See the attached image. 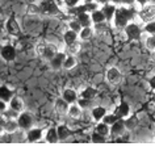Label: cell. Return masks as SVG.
I'll return each mask as SVG.
<instances>
[{
    "instance_id": "1",
    "label": "cell",
    "mask_w": 155,
    "mask_h": 159,
    "mask_svg": "<svg viewBox=\"0 0 155 159\" xmlns=\"http://www.w3.org/2000/svg\"><path fill=\"white\" fill-rule=\"evenodd\" d=\"M134 13L135 11L133 8H126V7L117 8L116 15H114V19H113L114 26L118 28V29H125L129 22H131V20L134 19Z\"/></svg>"
},
{
    "instance_id": "2",
    "label": "cell",
    "mask_w": 155,
    "mask_h": 159,
    "mask_svg": "<svg viewBox=\"0 0 155 159\" xmlns=\"http://www.w3.org/2000/svg\"><path fill=\"white\" fill-rule=\"evenodd\" d=\"M34 50H36V54L38 57H41V58H43L45 61L50 62L51 59L55 57V54L58 53V49H57V45L53 43V42H38L36 45V48H34Z\"/></svg>"
},
{
    "instance_id": "3",
    "label": "cell",
    "mask_w": 155,
    "mask_h": 159,
    "mask_svg": "<svg viewBox=\"0 0 155 159\" xmlns=\"http://www.w3.org/2000/svg\"><path fill=\"white\" fill-rule=\"evenodd\" d=\"M39 15L53 17V16L61 15V9L54 0H42L39 3Z\"/></svg>"
},
{
    "instance_id": "4",
    "label": "cell",
    "mask_w": 155,
    "mask_h": 159,
    "mask_svg": "<svg viewBox=\"0 0 155 159\" xmlns=\"http://www.w3.org/2000/svg\"><path fill=\"white\" fill-rule=\"evenodd\" d=\"M139 19L143 22H150L155 20V5L150 4V5H143L142 9L138 12Z\"/></svg>"
},
{
    "instance_id": "5",
    "label": "cell",
    "mask_w": 155,
    "mask_h": 159,
    "mask_svg": "<svg viewBox=\"0 0 155 159\" xmlns=\"http://www.w3.org/2000/svg\"><path fill=\"white\" fill-rule=\"evenodd\" d=\"M105 78H107V82L112 86H116L121 82L122 79V72L120 71L117 67H109L107 70V74H105Z\"/></svg>"
},
{
    "instance_id": "6",
    "label": "cell",
    "mask_w": 155,
    "mask_h": 159,
    "mask_svg": "<svg viewBox=\"0 0 155 159\" xmlns=\"http://www.w3.org/2000/svg\"><path fill=\"white\" fill-rule=\"evenodd\" d=\"M17 122H19V125H20V129H22V130H29V129L33 128L34 120H33V116L30 115V113L21 112L19 118H17Z\"/></svg>"
},
{
    "instance_id": "7",
    "label": "cell",
    "mask_w": 155,
    "mask_h": 159,
    "mask_svg": "<svg viewBox=\"0 0 155 159\" xmlns=\"http://www.w3.org/2000/svg\"><path fill=\"white\" fill-rule=\"evenodd\" d=\"M125 34L128 36V38L131 39V41H138L141 38V28L131 21L128 24V26L125 28Z\"/></svg>"
},
{
    "instance_id": "8",
    "label": "cell",
    "mask_w": 155,
    "mask_h": 159,
    "mask_svg": "<svg viewBox=\"0 0 155 159\" xmlns=\"http://www.w3.org/2000/svg\"><path fill=\"white\" fill-rule=\"evenodd\" d=\"M17 55V52H16V48L12 46L11 43H5L2 46V58L5 61V62H12L15 61Z\"/></svg>"
},
{
    "instance_id": "9",
    "label": "cell",
    "mask_w": 155,
    "mask_h": 159,
    "mask_svg": "<svg viewBox=\"0 0 155 159\" xmlns=\"http://www.w3.org/2000/svg\"><path fill=\"white\" fill-rule=\"evenodd\" d=\"M66 57H67V54H66V53H59V52H58V53L55 54L54 58L49 62L50 69L53 70V71H58V70L63 69V63H65Z\"/></svg>"
},
{
    "instance_id": "10",
    "label": "cell",
    "mask_w": 155,
    "mask_h": 159,
    "mask_svg": "<svg viewBox=\"0 0 155 159\" xmlns=\"http://www.w3.org/2000/svg\"><path fill=\"white\" fill-rule=\"evenodd\" d=\"M68 109H70V104H68L63 98L55 100V103H54V111H55L57 115H67Z\"/></svg>"
},
{
    "instance_id": "11",
    "label": "cell",
    "mask_w": 155,
    "mask_h": 159,
    "mask_svg": "<svg viewBox=\"0 0 155 159\" xmlns=\"http://www.w3.org/2000/svg\"><path fill=\"white\" fill-rule=\"evenodd\" d=\"M111 132L113 135H122L126 132V126H125V118H118V120L114 122L112 126H111Z\"/></svg>"
},
{
    "instance_id": "12",
    "label": "cell",
    "mask_w": 155,
    "mask_h": 159,
    "mask_svg": "<svg viewBox=\"0 0 155 159\" xmlns=\"http://www.w3.org/2000/svg\"><path fill=\"white\" fill-rule=\"evenodd\" d=\"M42 137H43V132L39 128H32L26 130V139L29 142H38Z\"/></svg>"
},
{
    "instance_id": "13",
    "label": "cell",
    "mask_w": 155,
    "mask_h": 159,
    "mask_svg": "<svg viewBox=\"0 0 155 159\" xmlns=\"http://www.w3.org/2000/svg\"><path fill=\"white\" fill-rule=\"evenodd\" d=\"M5 25H7V30H8L9 34H12V36L20 34V25H19V22H17L15 16H11Z\"/></svg>"
},
{
    "instance_id": "14",
    "label": "cell",
    "mask_w": 155,
    "mask_h": 159,
    "mask_svg": "<svg viewBox=\"0 0 155 159\" xmlns=\"http://www.w3.org/2000/svg\"><path fill=\"white\" fill-rule=\"evenodd\" d=\"M62 98L65 99L68 104H75L76 101L79 100L78 99V93H76V91L75 89H72V88H67L63 91V93H62Z\"/></svg>"
},
{
    "instance_id": "15",
    "label": "cell",
    "mask_w": 155,
    "mask_h": 159,
    "mask_svg": "<svg viewBox=\"0 0 155 159\" xmlns=\"http://www.w3.org/2000/svg\"><path fill=\"white\" fill-rule=\"evenodd\" d=\"M103 12H104L105 17H107V21H112V19H114V15H116V11H117V7L116 4H111V3H107L101 7Z\"/></svg>"
},
{
    "instance_id": "16",
    "label": "cell",
    "mask_w": 155,
    "mask_h": 159,
    "mask_svg": "<svg viewBox=\"0 0 155 159\" xmlns=\"http://www.w3.org/2000/svg\"><path fill=\"white\" fill-rule=\"evenodd\" d=\"M116 115L120 117V118H126L130 116V107L128 103H125V101H121V103L118 104V107L116 108Z\"/></svg>"
},
{
    "instance_id": "17",
    "label": "cell",
    "mask_w": 155,
    "mask_h": 159,
    "mask_svg": "<svg viewBox=\"0 0 155 159\" xmlns=\"http://www.w3.org/2000/svg\"><path fill=\"white\" fill-rule=\"evenodd\" d=\"M8 104H9V108H12V109L17 112H20V113L24 112V100L19 98V96H13Z\"/></svg>"
},
{
    "instance_id": "18",
    "label": "cell",
    "mask_w": 155,
    "mask_h": 159,
    "mask_svg": "<svg viewBox=\"0 0 155 159\" xmlns=\"http://www.w3.org/2000/svg\"><path fill=\"white\" fill-rule=\"evenodd\" d=\"M79 39V33L72 30V29H68L65 32V34H63V41H65L66 45H70V43H74L76 42Z\"/></svg>"
},
{
    "instance_id": "19",
    "label": "cell",
    "mask_w": 155,
    "mask_h": 159,
    "mask_svg": "<svg viewBox=\"0 0 155 159\" xmlns=\"http://www.w3.org/2000/svg\"><path fill=\"white\" fill-rule=\"evenodd\" d=\"M45 139L50 143H57V142H59V135H58V130L57 128H49L46 130V133H45Z\"/></svg>"
},
{
    "instance_id": "20",
    "label": "cell",
    "mask_w": 155,
    "mask_h": 159,
    "mask_svg": "<svg viewBox=\"0 0 155 159\" xmlns=\"http://www.w3.org/2000/svg\"><path fill=\"white\" fill-rule=\"evenodd\" d=\"M91 17H92V22L95 25L96 24H104V22L107 21V17H105V15H104V12H103L101 8L93 11V12L91 13Z\"/></svg>"
},
{
    "instance_id": "21",
    "label": "cell",
    "mask_w": 155,
    "mask_h": 159,
    "mask_svg": "<svg viewBox=\"0 0 155 159\" xmlns=\"http://www.w3.org/2000/svg\"><path fill=\"white\" fill-rule=\"evenodd\" d=\"M82 113H83V108L80 107L79 104H71L67 115L70 116L71 118H74V120H78V118L82 117Z\"/></svg>"
},
{
    "instance_id": "22",
    "label": "cell",
    "mask_w": 155,
    "mask_h": 159,
    "mask_svg": "<svg viewBox=\"0 0 155 159\" xmlns=\"http://www.w3.org/2000/svg\"><path fill=\"white\" fill-rule=\"evenodd\" d=\"M95 36V29L92 26H83L82 30L79 32V38L82 41H87V39L92 38Z\"/></svg>"
},
{
    "instance_id": "23",
    "label": "cell",
    "mask_w": 155,
    "mask_h": 159,
    "mask_svg": "<svg viewBox=\"0 0 155 159\" xmlns=\"http://www.w3.org/2000/svg\"><path fill=\"white\" fill-rule=\"evenodd\" d=\"M76 20L80 22L82 26H91L93 24L92 17H91V13H88V12H83V13L76 15Z\"/></svg>"
},
{
    "instance_id": "24",
    "label": "cell",
    "mask_w": 155,
    "mask_h": 159,
    "mask_svg": "<svg viewBox=\"0 0 155 159\" xmlns=\"http://www.w3.org/2000/svg\"><path fill=\"white\" fill-rule=\"evenodd\" d=\"M95 130H96L97 133L103 134V135H104V137H108L109 134H112V132H111V125L105 124L104 121H99V124L96 125Z\"/></svg>"
},
{
    "instance_id": "25",
    "label": "cell",
    "mask_w": 155,
    "mask_h": 159,
    "mask_svg": "<svg viewBox=\"0 0 155 159\" xmlns=\"http://www.w3.org/2000/svg\"><path fill=\"white\" fill-rule=\"evenodd\" d=\"M105 115H107V109L104 107H95L92 109V117L96 121H103Z\"/></svg>"
},
{
    "instance_id": "26",
    "label": "cell",
    "mask_w": 155,
    "mask_h": 159,
    "mask_svg": "<svg viewBox=\"0 0 155 159\" xmlns=\"http://www.w3.org/2000/svg\"><path fill=\"white\" fill-rule=\"evenodd\" d=\"M78 65V61L74 55L71 54H67L66 57V59H65V63H63V69L65 70H72V69H75Z\"/></svg>"
},
{
    "instance_id": "27",
    "label": "cell",
    "mask_w": 155,
    "mask_h": 159,
    "mask_svg": "<svg viewBox=\"0 0 155 159\" xmlns=\"http://www.w3.org/2000/svg\"><path fill=\"white\" fill-rule=\"evenodd\" d=\"M12 98H13V92L7 86L0 87V100H4V101H7V103H9Z\"/></svg>"
},
{
    "instance_id": "28",
    "label": "cell",
    "mask_w": 155,
    "mask_h": 159,
    "mask_svg": "<svg viewBox=\"0 0 155 159\" xmlns=\"http://www.w3.org/2000/svg\"><path fill=\"white\" fill-rule=\"evenodd\" d=\"M80 50H82V43H80V41L78 39L76 42L74 43H70V45H66V53L67 54H71V55H75L78 54Z\"/></svg>"
},
{
    "instance_id": "29",
    "label": "cell",
    "mask_w": 155,
    "mask_h": 159,
    "mask_svg": "<svg viewBox=\"0 0 155 159\" xmlns=\"http://www.w3.org/2000/svg\"><path fill=\"white\" fill-rule=\"evenodd\" d=\"M96 95H97V91L92 87H87V88H84L82 92H80V98H83V99H88V100H93L96 98Z\"/></svg>"
},
{
    "instance_id": "30",
    "label": "cell",
    "mask_w": 155,
    "mask_h": 159,
    "mask_svg": "<svg viewBox=\"0 0 155 159\" xmlns=\"http://www.w3.org/2000/svg\"><path fill=\"white\" fill-rule=\"evenodd\" d=\"M137 125H138V118L135 116H129L125 118V126H126V130H129V132L134 130L137 128Z\"/></svg>"
},
{
    "instance_id": "31",
    "label": "cell",
    "mask_w": 155,
    "mask_h": 159,
    "mask_svg": "<svg viewBox=\"0 0 155 159\" xmlns=\"http://www.w3.org/2000/svg\"><path fill=\"white\" fill-rule=\"evenodd\" d=\"M58 135H59V141H66L68 137H70V129H68L67 125H59L58 128Z\"/></svg>"
},
{
    "instance_id": "32",
    "label": "cell",
    "mask_w": 155,
    "mask_h": 159,
    "mask_svg": "<svg viewBox=\"0 0 155 159\" xmlns=\"http://www.w3.org/2000/svg\"><path fill=\"white\" fill-rule=\"evenodd\" d=\"M2 116L5 118V120H17L19 116H20V112L12 109V108H8L7 111L2 113Z\"/></svg>"
},
{
    "instance_id": "33",
    "label": "cell",
    "mask_w": 155,
    "mask_h": 159,
    "mask_svg": "<svg viewBox=\"0 0 155 159\" xmlns=\"http://www.w3.org/2000/svg\"><path fill=\"white\" fill-rule=\"evenodd\" d=\"M145 46L150 52H155V34H150L145 39Z\"/></svg>"
},
{
    "instance_id": "34",
    "label": "cell",
    "mask_w": 155,
    "mask_h": 159,
    "mask_svg": "<svg viewBox=\"0 0 155 159\" xmlns=\"http://www.w3.org/2000/svg\"><path fill=\"white\" fill-rule=\"evenodd\" d=\"M118 118H120V117L116 115V113H107L105 117L103 118V121H104L105 124H108V125H111V126H112V125H113L114 122H116V121L118 120Z\"/></svg>"
},
{
    "instance_id": "35",
    "label": "cell",
    "mask_w": 155,
    "mask_h": 159,
    "mask_svg": "<svg viewBox=\"0 0 155 159\" xmlns=\"http://www.w3.org/2000/svg\"><path fill=\"white\" fill-rule=\"evenodd\" d=\"M82 25H80V22L75 19V20H71L70 22H68V29H72V30H75V32H80V30H82Z\"/></svg>"
},
{
    "instance_id": "36",
    "label": "cell",
    "mask_w": 155,
    "mask_h": 159,
    "mask_svg": "<svg viewBox=\"0 0 155 159\" xmlns=\"http://www.w3.org/2000/svg\"><path fill=\"white\" fill-rule=\"evenodd\" d=\"M105 138H107V137H104L103 134L97 133V132H95V133L92 134V137H91V139H92L93 143H103V142H105Z\"/></svg>"
},
{
    "instance_id": "37",
    "label": "cell",
    "mask_w": 155,
    "mask_h": 159,
    "mask_svg": "<svg viewBox=\"0 0 155 159\" xmlns=\"http://www.w3.org/2000/svg\"><path fill=\"white\" fill-rule=\"evenodd\" d=\"M145 32L148 33V34H155V20L154 21H150V22H146Z\"/></svg>"
},
{
    "instance_id": "38",
    "label": "cell",
    "mask_w": 155,
    "mask_h": 159,
    "mask_svg": "<svg viewBox=\"0 0 155 159\" xmlns=\"http://www.w3.org/2000/svg\"><path fill=\"white\" fill-rule=\"evenodd\" d=\"M28 12L30 15H39V4H30L28 8Z\"/></svg>"
},
{
    "instance_id": "39",
    "label": "cell",
    "mask_w": 155,
    "mask_h": 159,
    "mask_svg": "<svg viewBox=\"0 0 155 159\" xmlns=\"http://www.w3.org/2000/svg\"><path fill=\"white\" fill-rule=\"evenodd\" d=\"M91 103H92V100H88V99H79L78 100V104L83 108V109H85V108H88V107H91Z\"/></svg>"
},
{
    "instance_id": "40",
    "label": "cell",
    "mask_w": 155,
    "mask_h": 159,
    "mask_svg": "<svg viewBox=\"0 0 155 159\" xmlns=\"http://www.w3.org/2000/svg\"><path fill=\"white\" fill-rule=\"evenodd\" d=\"M79 3H80V0H65V4L68 8H75L78 5H80Z\"/></svg>"
},
{
    "instance_id": "41",
    "label": "cell",
    "mask_w": 155,
    "mask_h": 159,
    "mask_svg": "<svg viewBox=\"0 0 155 159\" xmlns=\"http://www.w3.org/2000/svg\"><path fill=\"white\" fill-rule=\"evenodd\" d=\"M8 108H9V104L7 103V101H4V100H0V111H2V113L7 111Z\"/></svg>"
},
{
    "instance_id": "42",
    "label": "cell",
    "mask_w": 155,
    "mask_h": 159,
    "mask_svg": "<svg viewBox=\"0 0 155 159\" xmlns=\"http://www.w3.org/2000/svg\"><path fill=\"white\" fill-rule=\"evenodd\" d=\"M134 3H137L135 0H122V4L126 5V7H131Z\"/></svg>"
},
{
    "instance_id": "43",
    "label": "cell",
    "mask_w": 155,
    "mask_h": 159,
    "mask_svg": "<svg viewBox=\"0 0 155 159\" xmlns=\"http://www.w3.org/2000/svg\"><path fill=\"white\" fill-rule=\"evenodd\" d=\"M148 84H150V87H151L153 89H155V75L150 79V82H148Z\"/></svg>"
},
{
    "instance_id": "44",
    "label": "cell",
    "mask_w": 155,
    "mask_h": 159,
    "mask_svg": "<svg viewBox=\"0 0 155 159\" xmlns=\"http://www.w3.org/2000/svg\"><path fill=\"white\" fill-rule=\"evenodd\" d=\"M135 2L138 3L139 5H142V7H143V5H146V4L148 3V0H135Z\"/></svg>"
},
{
    "instance_id": "45",
    "label": "cell",
    "mask_w": 155,
    "mask_h": 159,
    "mask_svg": "<svg viewBox=\"0 0 155 159\" xmlns=\"http://www.w3.org/2000/svg\"><path fill=\"white\" fill-rule=\"evenodd\" d=\"M109 2H111L112 4H122V0H109Z\"/></svg>"
},
{
    "instance_id": "46",
    "label": "cell",
    "mask_w": 155,
    "mask_h": 159,
    "mask_svg": "<svg viewBox=\"0 0 155 159\" xmlns=\"http://www.w3.org/2000/svg\"><path fill=\"white\" fill-rule=\"evenodd\" d=\"M95 0H83V3H93Z\"/></svg>"
},
{
    "instance_id": "47",
    "label": "cell",
    "mask_w": 155,
    "mask_h": 159,
    "mask_svg": "<svg viewBox=\"0 0 155 159\" xmlns=\"http://www.w3.org/2000/svg\"><path fill=\"white\" fill-rule=\"evenodd\" d=\"M154 138H155V132H154Z\"/></svg>"
}]
</instances>
